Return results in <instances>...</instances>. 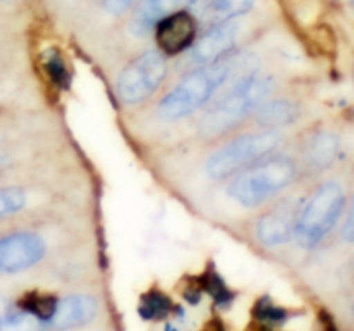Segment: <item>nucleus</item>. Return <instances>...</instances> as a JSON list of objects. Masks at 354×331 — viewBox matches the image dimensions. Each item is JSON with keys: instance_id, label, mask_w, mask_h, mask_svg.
I'll return each mask as SVG.
<instances>
[{"instance_id": "nucleus-1", "label": "nucleus", "mask_w": 354, "mask_h": 331, "mask_svg": "<svg viewBox=\"0 0 354 331\" xmlns=\"http://www.w3.org/2000/svg\"><path fill=\"white\" fill-rule=\"evenodd\" d=\"M249 59L251 57L242 54H228L220 61L187 72L161 99L158 106L159 117L165 121H178L199 110L213 100L214 93L223 88L228 79L252 69L249 68Z\"/></svg>"}, {"instance_id": "nucleus-2", "label": "nucleus", "mask_w": 354, "mask_h": 331, "mask_svg": "<svg viewBox=\"0 0 354 331\" xmlns=\"http://www.w3.org/2000/svg\"><path fill=\"white\" fill-rule=\"evenodd\" d=\"M273 90V79L258 71H245L228 86L227 92L213 100L199 119V134L204 140H218L241 128Z\"/></svg>"}, {"instance_id": "nucleus-3", "label": "nucleus", "mask_w": 354, "mask_h": 331, "mask_svg": "<svg viewBox=\"0 0 354 331\" xmlns=\"http://www.w3.org/2000/svg\"><path fill=\"white\" fill-rule=\"evenodd\" d=\"M297 176V166L283 154H270L232 176L227 193L242 207H261L289 188Z\"/></svg>"}, {"instance_id": "nucleus-4", "label": "nucleus", "mask_w": 354, "mask_h": 331, "mask_svg": "<svg viewBox=\"0 0 354 331\" xmlns=\"http://www.w3.org/2000/svg\"><path fill=\"white\" fill-rule=\"evenodd\" d=\"M344 188L335 181L324 183L301 210L296 230V238L301 247H317L334 230L344 209Z\"/></svg>"}, {"instance_id": "nucleus-5", "label": "nucleus", "mask_w": 354, "mask_h": 331, "mask_svg": "<svg viewBox=\"0 0 354 331\" xmlns=\"http://www.w3.org/2000/svg\"><path fill=\"white\" fill-rule=\"evenodd\" d=\"M280 145L275 130H263L242 134L218 148L207 161V174L214 179L230 178L241 169L254 164L259 159L273 154Z\"/></svg>"}, {"instance_id": "nucleus-6", "label": "nucleus", "mask_w": 354, "mask_h": 331, "mask_svg": "<svg viewBox=\"0 0 354 331\" xmlns=\"http://www.w3.org/2000/svg\"><path fill=\"white\" fill-rule=\"evenodd\" d=\"M168 74V64L159 50H145L121 71L116 81L118 97L137 106L151 99Z\"/></svg>"}, {"instance_id": "nucleus-7", "label": "nucleus", "mask_w": 354, "mask_h": 331, "mask_svg": "<svg viewBox=\"0 0 354 331\" xmlns=\"http://www.w3.org/2000/svg\"><path fill=\"white\" fill-rule=\"evenodd\" d=\"M304 203L287 199L268 207L256 223V234L266 247H279L296 238L297 223Z\"/></svg>"}, {"instance_id": "nucleus-8", "label": "nucleus", "mask_w": 354, "mask_h": 331, "mask_svg": "<svg viewBox=\"0 0 354 331\" xmlns=\"http://www.w3.org/2000/svg\"><path fill=\"white\" fill-rule=\"evenodd\" d=\"M47 245L37 233H14L0 240V274L26 271L44 259Z\"/></svg>"}, {"instance_id": "nucleus-9", "label": "nucleus", "mask_w": 354, "mask_h": 331, "mask_svg": "<svg viewBox=\"0 0 354 331\" xmlns=\"http://www.w3.org/2000/svg\"><path fill=\"white\" fill-rule=\"evenodd\" d=\"M158 50L162 55H180L189 50L196 41L197 21L187 10H173L162 17L154 28Z\"/></svg>"}, {"instance_id": "nucleus-10", "label": "nucleus", "mask_w": 354, "mask_h": 331, "mask_svg": "<svg viewBox=\"0 0 354 331\" xmlns=\"http://www.w3.org/2000/svg\"><path fill=\"white\" fill-rule=\"evenodd\" d=\"M237 37L239 24L234 19L211 24L209 30L199 40L194 41L192 47L189 48V64L199 68V66L220 61L225 55L230 54Z\"/></svg>"}, {"instance_id": "nucleus-11", "label": "nucleus", "mask_w": 354, "mask_h": 331, "mask_svg": "<svg viewBox=\"0 0 354 331\" xmlns=\"http://www.w3.org/2000/svg\"><path fill=\"white\" fill-rule=\"evenodd\" d=\"M97 314V302L92 297L71 295L59 300L50 326L54 328H75L90 323Z\"/></svg>"}, {"instance_id": "nucleus-12", "label": "nucleus", "mask_w": 354, "mask_h": 331, "mask_svg": "<svg viewBox=\"0 0 354 331\" xmlns=\"http://www.w3.org/2000/svg\"><path fill=\"white\" fill-rule=\"evenodd\" d=\"M182 0H140L131 17V31L135 34H147L156 24L176 9Z\"/></svg>"}, {"instance_id": "nucleus-13", "label": "nucleus", "mask_w": 354, "mask_h": 331, "mask_svg": "<svg viewBox=\"0 0 354 331\" xmlns=\"http://www.w3.org/2000/svg\"><path fill=\"white\" fill-rule=\"evenodd\" d=\"M339 152V140L328 131H317L304 145V159L313 169H325L332 166Z\"/></svg>"}, {"instance_id": "nucleus-14", "label": "nucleus", "mask_w": 354, "mask_h": 331, "mask_svg": "<svg viewBox=\"0 0 354 331\" xmlns=\"http://www.w3.org/2000/svg\"><path fill=\"white\" fill-rule=\"evenodd\" d=\"M297 116H299V109L296 103L286 99L265 100L254 112L256 123L266 130L292 124Z\"/></svg>"}, {"instance_id": "nucleus-15", "label": "nucleus", "mask_w": 354, "mask_h": 331, "mask_svg": "<svg viewBox=\"0 0 354 331\" xmlns=\"http://www.w3.org/2000/svg\"><path fill=\"white\" fill-rule=\"evenodd\" d=\"M252 3L254 0H206L203 16L211 26L248 14L252 9Z\"/></svg>"}, {"instance_id": "nucleus-16", "label": "nucleus", "mask_w": 354, "mask_h": 331, "mask_svg": "<svg viewBox=\"0 0 354 331\" xmlns=\"http://www.w3.org/2000/svg\"><path fill=\"white\" fill-rule=\"evenodd\" d=\"M57 303L59 300L55 299L54 295L31 292L23 297V300L19 302V309L23 310V312H26V316H33L35 319L48 324L52 317H54Z\"/></svg>"}, {"instance_id": "nucleus-17", "label": "nucleus", "mask_w": 354, "mask_h": 331, "mask_svg": "<svg viewBox=\"0 0 354 331\" xmlns=\"http://www.w3.org/2000/svg\"><path fill=\"white\" fill-rule=\"evenodd\" d=\"M175 310L171 299L158 290H151L140 299L138 314L145 321H159L168 317Z\"/></svg>"}, {"instance_id": "nucleus-18", "label": "nucleus", "mask_w": 354, "mask_h": 331, "mask_svg": "<svg viewBox=\"0 0 354 331\" xmlns=\"http://www.w3.org/2000/svg\"><path fill=\"white\" fill-rule=\"evenodd\" d=\"M41 66H44L45 72H47L48 79L54 83L59 88H68L69 86V72L66 68V62L59 50L55 48H48L41 54Z\"/></svg>"}, {"instance_id": "nucleus-19", "label": "nucleus", "mask_w": 354, "mask_h": 331, "mask_svg": "<svg viewBox=\"0 0 354 331\" xmlns=\"http://www.w3.org/2000/svg\"><path fill=\"white\" fill-rule=\"evenodd\" d=\"M252 316L258 321H261V323L270 324V326H277V324L286 323L289 314H287L286 309L277 305L273 300L265 297V299H259L258 302H256L254 309H252Z\"/></svg>"}, {"instance_id": "nucleus-20", "label": "nucleus", "mask_w": 354, "mask_h": 331, "mask_svg": "<svg viewBox=\"0 0 354 331\" xmlns=\"http://www.w3.org/2000/svg\"><path fill=\"white\" fill-rule=\"evenodd\" d=\"M204 278L201 279L199 286L203 292H207L214 299V302L220 303V305H228L234 300V293L228 290V286L225 285L223 279L220 278L218 272H206L203 274Z\"/></svg>"}, {"instance_id": "nucleus-21", "label": "nucleus", "mask_w": 354, "mask_h": 331, "mask_svg": "<svg viewBox=\"0 0 354 331\" xmlns=\"http://www.w3.org/2000/svg\"><path fill=\"white\" fill-rule=\"evenodd\" d=\"M26 203V195L21 188H0V217L19 212Z\"/></svg>"}, {"instance_id": "nucleus-22", "label": "nucleus", "mask_w": 354, "mask_h": 331, "mask_svg": "<svg viewBox=\"0 0 354 331\" xmlns=\"http://www.w3.org/2000/svg\"><path fill=\"white\" fill-rule=\"evenodd\" d=\"M24 319H26V312H23L19 305H14L7 299L0 297V330L19 326Z\"/></svg>"}, {"instance_id": "nucleus-23", "label": "nucleus", "mask_w": 354, "mask_h": 331, "mask_svg": "<svg viewBox=\"0 0 354 331\" xmlns=\"http://www.w3.org/2000/svg\"><path fill=\"white\" fill-rule=\"evenodd\" d=\"M135 2L137 0H102V6L107 12L114 14V16H120V14L128 12L133 7Z\"/></svg>"}, {"instance_id": "nucleus-24", "label": "nucleus", "mask_w": 354, "mask_h": 331, "mask_svg": "<svg viewBox=\"0 0 354 331\" xmlns=\"http://www.w3.org/2000/svg\"><path fill=\"white\" fill-rule=\"evenodd\" d=\"M342 238L346 241H354V199L351 203V212H349L348 221H346L344 228H342Z\"/></svg>"}, {"instance_id": "nucleus-25", "label": "nucleus", "mask_w": 354, "mask_h": 331, "mask_svg": "<svg viewBox=\"0 0 354 331\" xmlns=\"http://www.w3.org/2000/svg\"><path fill=\"white\" fill-rule=\"evenodd\" d=\"M201 2H204V0H189L190 6H199Z\"/></svg>"}, {"instance_id": "nucleus-26", "label": "nucleus", "mask_w": 354, "mask_h": 331, "mask_svg": "<svg viewBox=\"0 0 354 331\" xmlns=\"http://www.w3.org/2000/svg\"><path fill=\"white\" fill-rule=\"evenodd\" d=\"M353 7H354V0H353Z\"/></svg>"}, {"instance_id": "nucleus-27", "label": "nucleus", "mask_w": 354, "mask_h": 331, "mask_svg": "<svg viewBox=\"0 0 354 331\" xmlns=\"http://www.w3.org/2000/svg\"><path fill=\"white\" fill-rule=\"evenodd\" d=\"M353 312H354V307H353Z\"/></svg>"}]
</instances>
